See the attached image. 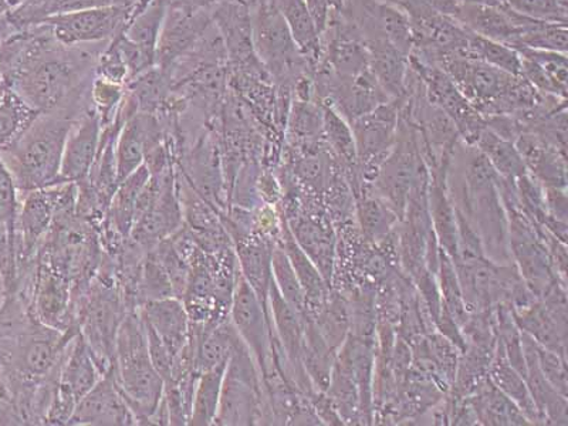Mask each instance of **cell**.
Masks as SVG:
<instances>
[{
	"instance_id": "cell-39",
	"label": "cell",
	"mask_w": 568,
	"mask_h": 426,
	"mask_svg": "<svg viewBox=\"0 0 568 426\" xmlns=\"http://www.w3.org/2000/svg\"><path fill=\"white\" fill-rule=\"evenodd\" d=\"M175 297L174 288L154 248L146 252L139 281V307L142 303Z\"/></svg>"
},
{
	"instance_id": "cell-4",
	"label": "cell",
	"mask_w": 568,
	"mask_h": 426,
	"mask_svg": "<svg viewBox=\"0 0 568 426\" xmlns=\"http://www.w3.org/2000/svg\"><path fill=\"white\" fill-rule=\"evenodd\" d=\"M116 384L139 425H152L164 395V379L150 357L145 324L139 311H129L116 334L113 365Z\"/></svg>"
},
{
	"instance_id": "cell-41",
	"label": "cell",
	"mask_w": 568,
	"mask_h": 426,
	"mask_svg": "<svg viewBox=\"0 0 568 426\" xmlns=\"http://www.w3.org/2000/svg\"><path fill=\"white\" fill-rule=\"evenodd\" d=\"M439 267L444 306L446 311L449 312L450 316H453L455 323L464 326L466 320L469 318L468 311H466L464 294H462L459 278L458 275H456L453 257H450L444 248L440 251Z\"/></svg>"
},
{
	"instance_id": "cell-18",
	"label": "cell",
	"mask_w": 568,
	"mask_h": 426,
	"mask_svg": "<svg viewBox=\"0 0 568 426\" xmlns=\"http://www.w3.org/2000/svg\"><path fill=\"white\" fill-rule=\"evenodd\" d=\"M453 18L470 32L510 45L511 49L519 43L529 20L505 4L485 3H459Z\"/></svg>"
},
{
	"instance_id": "cell-3",
	"label": "cell",
	"mask_w": 568,
	"mask_h": 426,
	"mask_svg": "<svg viewBox=\"0 0 568 426\" xmlns=\"http://www.w3.org/2000/svg\"><path fill=\"white\" fill-rule=\"evenodd\" d=\"M75 120L62 113L39 114L17 141L0 150L19 194L59 184L65 140Z\"/></svg>"
},
{
	"instance_id": "cell-11",
	"label": "cell",
	"mask_w": 568,
	"mask_h": 426,
	"mask_svg": "<svg viewBox=\"0 0 568 426\" xmlns=\"http://www.w3.org/2000/svg\"><path fill=\"white\" fill-rule=\"evenodd\" d=\"M212 20L204 8L191 0H169L156 43V68L169 70L178 59L190 52Z\"/></svg>"
},
{
	"instance_id": "cell-29",
	"label": "cell",
	"mask_w": 568,
	"mask_h": 426,
	"mask_svg": "<svg viewBox=\"0 0 568 426\" xmlns=\"http://www.w3.org/2000/svg\"><path fill=\"white\" fill-rule=\"evenodd\" d=\"M476 149L484 152L497 174L504 180L515 182L517 178L527 174V169L520 152L517 151L515 142L497 135L495 131L485 129L480 131L476 139Z\"/></svg>"
},
{
	"instance_id": "cell-30",
	"label": "cell",
	"mask_w": 568,
	"mask_h": 426,
	"mask_svg": "<svg viewBox=\"0 0 568 426\" xmlns=\"http://www.w3.org/2000/svg\"><path fill=\"white\" fill-rule=\"evenodd\" d=\"M40 113L10 88L0 83V150L7 149L27 131Z\"/></svg>"
},
{
	"instance_id": "cell-46",
	"label": "cell",
	"mask_w": 568,
	"mask_h": 426,
	"mask_svg": "<svg viewBox=\"0 0 568 426\" xmlns=\"http://www.w3.org/2000/svg\"><path fill=\"white\" fill-rule=\"evenodd\" d=\"M304 2L307 4L318 34L322 36L323 30L326 29L329 13L342 8L346 0H304Z\"/></svg>"
},
{
	"instance_id": "cell-38",
	"label": "cell",
	"mask_w": 568,
	"mask_h": 426,
	"mask_svg": "<svg viewBox=\"0 0 568 426\" xmlns=\"http://www.w3.org/2000/svg\"><path fill=\"white\" fill-rule=\"evenodd\" d=\"M323 130L327 135L329 149L343 160L344 164H357V151H355L352 126L332 105L323 103Z\"/></svg>"
},
{
	"instance_id": "cell-6",
	"label": "cell",
	"mask_w": 568,
	"mask_h": 426,
	"mask_svg": "<svg viewBox=\"0 0 568 426\" xmlns=\"http://www.w3.org/2000/svg\"><path fill=\"white\" fill-rule=\"evenodd\" d=\"M251 9L252 42L256 58L268 74L286 88L307 75L311 68L294 42L291 29L272 0H261Z\"/></svg>"
},
{
	"instance_id": "cell-37",
	"label": "cell",
	"mask_w": 568,
	"mask_h": 426,
	"mask_svg": "<svg viewBox=\"0 0 568 426\" xmlns=\"http://www.w3.org/2000/svg\"><path fill=\"white\" fill-rule=\"evenodd\" d=\"M567 23L540 22V20L529 19L520 34L519 43L515 45V50L526 48L567 53Z\"/></svg>"
},
{
	"instance_id": "cell-23",
	"label": "cell",
	"mask_w": 568,
	"mask_h": 426,
	"mask_svg": "<svg viewBox=\"0 0 568 426\" xmlns=\"http://www.w3.org/2000/svg\"><path fill=\"white\" fill-rule=\"evenodd\" d=\"M521 344H524V354L526 363L525 379L529 387L531 398L535 400L537 409L542 420H550L552 424H567V397L556 390L547 382L537 363L535 339L521 333Z\"/></svg>"
},
{
	"instance_id": "cell-8",
	"label": "cell",
	"mask_w": 568,
	"mask_h": 426,
	"mask_svg": "<svg viewBox=\"0 0 568 426\" xmlns=\"http://www.w3.org/2000/svg\"><path fill=\"white\" fill-rule=\"evenodd\" d=\"M230 318L237 336L245 343L262 374L263 383L275 374L273 363V332L266 304L241 275L233 292Z\"/></svg>"
},
{
	"instance_id": "cell-21",
	"label": "cell",
	"mask_w": 568,
	"mask_h": 426,
	"mask_svg": "<svg viewBox=\"0 0 568 426\" xmlns=\"http://www.w3.org/2000/svg\"><path fill=\"white\" fill-rule=\"evenodd\" d=\"M368 68L390 100L408 99L409 55L384 39L365 40Z\"/></svg>"
},
{
	"instance_id": "cell-32",
	"label": "cell",
	"mask_w": 568,
	"mask_h": 426,
	"mask_svg": "<svg viewBox=\"0 0 568 426\" xmlns=\"http://www.w3.org/2000/svg\"><path fill=\"white\" fill-rule=\"evenodd\" d=\"M297 245L303 248L311 261L316 265L324 281L328 283L332 275L333 237L316 222L301 220L288 225Z\"/></svg>"
},
{
	"instance_id": "cell-10",
	"label": "cell",
	"mask_w": 568,
	"mask_h": 426,
	"mask_svg": "<svg viewBox=\"0 0 568 426\" xmlns=\"http://www.w3.org/2000/svg\"><path fill=\"white\" fill-rule=\"evenodd\" d=\"M29 308L33 317L45 327L62 333H79L73 284L39 257L30 287Z\"/></svg>"
},
{
	"instance_id": "cell-42",
	"label": "cell",
	"mask_w": 568,
	"mask_h": 426,
	"mask_svg": "<svg viewBox=\"0 0 568 426\" xmlns=\"http://www.w3.org/2000/svg\"><path fill=\"white\" fill-rule=\"evenodd\" d=\"M397 216L383 197H365L359 204V221L369 240L379 241L387 236Z\"/></svg>"
},
{
	"instance_id": "cell-25",
	"label": "cell",
	"mask_w": 568,
	"mask_h": 426,
	"mask_svg": "<svg viewBox=\"0 0 568 426\" xmlns=\"http://www.w3.org/2000/svg\"><path fill=\"white\" fill-rule=\"evenodd\" d=\"M489 379L507 398L514 400L521 413L525 414V417L529 419L530 424H537L542 420L539 409H537L535 400L531 398L524 375L511 367L500 342L497 343L495 358L490 363Z\"/></svg>"
},
{
	"instance_id": "cell-36",
	"label": "cell",
	"mask_w": 568,
	"mask_h": 426,
	"mask_svg": "<svg viewBox=\"0 0 568 426\" xmlns=\"http://www.w3.org/2000/svg\"><path fill=\"white\" fill-rule=\"evenodd\" d=\"M272 275L284 301L303 317L307 313L306 296H304L302 284L298 282L291 261L278 243L273 248Z\"/></svg>"
},
{
	"instance_id": "cell-34",
	"label": "cell",
	"mask_w": 568,
	"mask_h": 426,
	"mask_svg": "<svg viewBox=\"0 0 568 426\" xmlns=\"http://www.w3.org/2000/svg\"><path fill=\"white\" fill-rule=\"evenodd\" d=\"M465 58L480 60V62L494 65V68L506 71L514 75H521L520 55L510 45L486 39L468 30V44L464 54Z\"/></svg>"
},
{
	"instance_id": "cell-13",
	"label": "cell",
	"mask_w": 568,
	"mask_h": 426,
	"mask_svg": "<svg viewBox=\"0 0 568 426\" xmlns=\"http://www.w3.org/2000/svg\"><path fill=\"white\" fill-rule=\"evenodd\" d=\"M54 210L52 201L43 190H34L19 194L17 217V255L18 275L20 271L38 262L39 253L52 230Z\"/></svg>"
},
{
	"instance_id": "cell-33",
	"label": "cell",
	"mask_w": 568,
	"mask_h": 426,
	"mask_svg": "<svg viewBox=\"0 0 568 426\" xmlns=\"http://www.w3.org/2000/svg\"><path fill=\"white\" fill-rule=\"evenodd\" d=\"M169 0H150L141 12L133 13L123 33L126 39L142 48L155 50L164 23Z\"/></svg>"
},
{
	"instance_id": "cell-26",
	"label": "cell",
	"mask_w": 568,
	"mask_h": 426,
	"mask_svg": "<svg viewBox=\"0 0 568 426\" xmlns=\"http://www.w3.org/2000/svg\"><path fill=\"white\" fill-rule=\"evenodd\" d=\"M517 327L539 346L566 358L567 327H562L541 302H532L525 311L514 313Z\"/></svg>"
},
{
	"instance_id": "cell-7",
	"label": "cell",
	"mask_w": 568,
	"mask_h": 426,
	"mask_svg": "<svg viewBox=\"0 0 568 426\" xmlns=\"http://www.w3.org/2000/svg\"><path fill=\"white\" fill-rule=\"evenodd\" d=\"M104 374L79 333L68 344L60 359L58 387L44 425H68L80 400Z\"/></svg>"
},
{
	"instance_id": "cell-44",
	"label": "cell",
	"mask_w": 568,
	"mask_h": 426,
	"mask_svg": "<svg viewBox=\"0 0 568 426\" xmlns=\"http://www.w3.org/2000/svg\"><path fill=\"white\" fill-rule=\"evenodd\" d=\"M501 4L525 18L567 23V0H501Z\"/></svg>"
},
{
	"instance_id": "cell-28",
	"label": "cell",
	"mask_w": 568,
	"mask_h": 426,
	"mask_svg": "<svg viewBox=\"0 0 568 426\" xmlns=\"http://www.w3.org/2000/svg\"><path fill=\"white\" fill-rule=\"evenodd\" d=\"M476 417L486 425H524L530 424L519 407L507 398L499 388L488 382L478 384L476 395L470 398Z\"/></svg>"
},
{
	"instance_id": "cell-17",
	"label": "cell",
	"mask_w": 568,
	"mask_h": 426,
	"mask_svg": "<svg viewBox=\"0 0 568 426\" xmlns=\"http://www.w3.org/2000/svg\"><path fill=\"white\" fill-rule=\"evenodd\" d=\"M100 119L93 106L85 110L71 126L65 140L59 182H78L88 178L91 166L98 160L101 142Z\"/></svg>"
},
{
	"instance_id": "cell-19",
	"label": "cell",
	"mask_w": 568,
	"mask_h": 426,
	"mask_svg": "<svg viewBox=\"0 0 568 426\" xmlns=\"http://www.w3.org/2000/svg\"><path fill=\"white\" fill-rule=\"evenodd\" d=\"M136 311L145 326L169 348L172 357H180L191 337L192 322L184 302L176 297L161 298L142 303Z\"/></svg>"
},
{
	"instance_id": "cell-16",
	"label": "cell",
	"mask_w": 568,
	"mask_h": 426,
	"mask_svg": "<svg viewBox=\"0 0 568 426\" xmlns=\"http://www.w3.org/2000/svg\"><path fill=\"white\" fill-rule=\"evenodd\" d=\"M166 131L156 114L135 113L116 136L115 159L119 184L144 165L146 155L165 140Z\"/></svg>"
},
{
	"instance_id": "cell-31",
	"label": "cell",
	"mask_w": 568,
	"mask_h": 426,
	"mask_svg": "<svg viewBox=\"0 0 568 426\" xmlns=\"http://www.w3.org/2000/svg\"><path fill=\"white\" fill-rule=\"evenodd\" d=\"M226 365H220V367L207 369V372L197 375L194 398H192L191 426H210L215 424Z\"/></svg>"
},
{
	"instance_id": "cell-2",
	"label": "cell",
	"mask_w": 568,
	"mask_h": 426,
	"mask_svg": "<svg viewBox=\"0 0 568 426\" xmlns=\"http://www.w3.org/2000/svg\"><path fill=\"white\" fill-rule=\"evenodd\" d=\"M74 55L49 48L45 40L7 84L40 114L62 113L79 119L89 109L81 105L79 94L84 81V55Z\"/></svg>"
},
{
	"instance_id": "cell-12",
	"label": "cell",
	"mask_w": 568,
	"mask_h": 426,
	"mask_svg": "<svg viewBox=\"0 0 568 426\" xmlns=\"http://www.w3.org/2000/svg\"><path fill=\"white\" fill-rule=\"evenodd\" d=\"M408 99L390 100L372 113L354 120L352 126L357 161L365 169L379 171L395 144L400 109Z\"/></svg>"
},
{
	"instance_id": "cell-45",
	"label": "cell",
	"mask_w": 568,
	"mask_h": 426,
	"mask_svg": "<svg viewBox=\"0 0 568 426\" xmlns=\"http://www.w3.org/2000/svg\"><path fill=\"white\" fill-rule=\"evenodd\" d=\"M537 363L541 369L542 375L547 378L556 390L567 397V373H566V358L561 355L550 352L545 347L539 346L535 342Z\"/></svg>"
},
{
	"instance_id": "cell-35",
	"label": "cell",
	"mask_w": 568,
	"mask_h": 426,
	"mask_svg": "<svg viewBox=\"0 0 568 426\" xmlns=\"http://www.w3.org/2000/svg\"><path fill=\"white\" fill-rule=\"evenodd\" d=\"M430 225H434L436 236L450 257H456L458 245V223L453 202L446 196L444 187L435 184L429 191Z\"/></svg>"
},
{
	"instance_id": "cell-9",
	"label": "cell",
	"mask_w": 568,
	"mask_h": 426,
	"mask_svg": "<svg viewBox=\"0 0 568 426\" xmlns=\"http://www.w3.org/2000/svg\"><path fill=\"white\" fill-rule=\"evenodd\" d=\"M129 17V9L109 4L64 10L45 17L40 23L48 24L55 42L74 48L115 38L125 29Z\"/></svg>"
},
{
	"instance_id": "cell-43",
	"label": "cell",
	"mask_w": 568,
	"mask_h": 426,
	"mask_svg": "<svg viewBox=\"0 0 568 426\" xmlns=\"http://www.w3.org/2000/svg\"><path fill=\"white\" fill-rule=\"evenodd\" d=\"M291 131L297 141H311L323 130L322 104L312 100H294L291 114Z\"/></svg>"
},
{
	"instance_id": "cell-20",
	"label": "cell",
	"mask_w": 568,
	"mask_h": 426,
	"mask_svg": "<svg viewBox=\"0 0 568 426\" xmlns=\"http://www.w3.org/2000/svg\"><path fill=\"white\" fill-rule=\"evenodd\" d=\"M241 275L267 306L272 283V257L276 243L256 232L235 233L231 236Z\"/></svg>"
},
{
	"instance_id": "cell-40",
	"label": "cell",
	"mask_w": 568,
	"mask_h": 426,
	"mask_svg": "<svg viewBox=\"0 0 568 426\" xmlns=\"http://www.w3.org/2000/svg\"><path fill=\"white\" fill-rule=\"evenodd\" d=\"M316 322L320 333L332 352H337L346 342L348 328L352 326L349 322V311L347 304L342 298L334 297L323 304L322 313Z\"/></svg>"
},
{
	"instance_id": "cell-14",
	"label": "cell",
	"mask_w": 568,
	"mask_h": 426,
	"mask_svg": "<svg viewBox=\"0 0 568 426\" xmlns=\"http://www.w3.org/2000/svg\"><path fill=\"white\" fill-rule=\"evenodd\" d=\"M68 425L130 426L139 425L133 410L116 384L113 367L84 395Z\"/></svg>"
},
{
	"instance_id": "cell-5",
	"label": "cell",
	"mask_w": 568,
	"mask_h": 426,
	"mask_svg": "<svg viewBox=\"0 0 568 426\" xmlns=\"http://www.w3.org/2000/svg\"><path fill=\"white\" fill-rule=\"evenodd\" d=\"M272 413L265 384L245 343L237 338L223 377L220 408L213 425H256Z\"/></svg>"
},
{
	"instance_id": "cell-1",
	"label": "cell",
	"mask_w": 568,
	"mask_h": 426,
	"mask_svg": "<svg viewBox=\"0 0 568 426\" xmlns=\"http://www.w3.org/2000/svg\"><path fill=\"white\" fill-rule=\"evenodd\" d=\"M460 182H455V207L475 227L485 255L497 265L511 262L509 221L500 194V175L484 152L474 145L462 149Z\"/></svg>"
},
{
	"instance_id": "cell-24",
	"label": "cell",
	"mask_w": 568,
	"mask_h": 426,
	"mask_svg": "<svg viewBox=\"0 0 568 426\" xmlns=\"http://www.w3.org/2000/svg\"><path fill=\"white\" fill-rule=\"evenodd\" d=\"M150 175L149 169L141 165L133 174L120 182L111 197L103 225L124 240L130 237L131 231H133L136 197H139L142 186L150 180Z\"/></svg>"
},
{
	"instance_id": "cell-27",
	"label": "cell",
	"mask_w": 568,
	"mask_h": 426,
	"mask_svg": "<svg viewBox=\"0 0 568 426\" xmlns=\"http://www.w3.org/2000/svg\"><path fill=\"white\" fill-rule=\"evenodd\" d=\"M291 261L294 272H296L298 282H301L304 296H306L307 311L311 307L320 306L327 302V282L324 281L322 273L311 261V257L297 245L288 226L282 227V240L278 243Z\"/></svg>"
},
{
	"instance_id": "cell-22",
	"label": "cell",
	"mask_w": 568,
	"mask_h": 426,
	"mask_svg": "<svg viewBox=\"0 0 568 426\" xmlns=\"http://www.w3.org/2000/svg\"><path fill=\"white\" fill-rule=\"evenodd\" d=\"M527 171L546 187H566V155L539 136L524 131L515 140Z\"/></svg>"
},
{
	"instance_id": "cell-15",
	"label": "cell",
	"mask_w": 568,
	"mask_h": 426,
	"mask_svg": "<svg viewBox=\"0 0 568 426\" xmlns=\"http://www.w3.org/2000/svg\"><path fill=\"white\" fill-rule=\"evenodd\" d=\"M182 226H184V216H182L180 195L176 190L174 165L165 172L160 195L149 211L135 221L130 237L146 251H151L160 242L169 240Z\"/></svg>"
}]
</instances>
